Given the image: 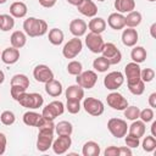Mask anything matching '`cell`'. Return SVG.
Masks as SVG:
<instances>
[{
	"label": "cell",
	"mask_w": 156,
	"mask_h": 156,
	"mask_svg": "<svg viewBox=\"0 0 156 156\" xmlns=\"http://www.w3.org/2000/svg\"><path fill=\"white\" fill-rule=\"evenodd\" d=\"M24 33L32 38L41 37L48 32V23L44 20H39L35 17H29L23 22Z\"/></svg>",
	"instance_id": "obj_1"
},
{
	"label": "cell",
	"mask_w": 156,
	"mask_h": 156,
	"mask_svg": "<svg viewBox=\"0 0 156 156\" xmlns=\"http://www.w3.org/2000/svg\"><path fill=\"white\" fill-rule=\"evenodd\" d=\"M16 101H18V104L23 107L35 110V108H39L43 106L44 98L38 93H26L24 91V93L18 95Z\"/></svg>",
	"instance_id": "obj_2"
},
{
	"label": "cell",
	"mask_w": 156,
	"mask_h": 156,
	"mask_svg": "<svg viewBox=\"0 0 156 156\" xmlns=\"http://www.w3.org/2000/svg\"><path fill=\"white\" fill-rule=\"evenodd\" d=\"M29 87V79L26 74H15L11 78V96L17 100L18 95L24 93Z\"/></svg>",
	"instance_id": "obj_3"
},
{
	"label": "cell",
	"mask_w": 156,
	"mask_h": 156,
	"mask_svg": "<svg viewBox=\"0 0 156 156\" xmlns=\"http://www.w3.org/2000/svg\"><path fill=\"white\" fill-rule=\"evenodd\" d=\"M54 141V130L51 129H40L37 139V149L40 152H45L51 147Z\"/></svg>",
	"instance_id": "obj_4"
},
{
	"label": "cell",
	"mask_w": 156,
	"mask_h": 156,
	"mask_svg": "<svg viewBox=\"0 0 156 156\" xmlns=\"http://www.w3.org/2000/svg\"><path fill=\"white\" fill-rule=\"evenodd\" d=\"M107 128L115 138L124 136L127 134V130H128L127 122L124 119H121V118H110L107 122Z\"/></svg>",
	"instance_id": "obj_5"
},
{
	"label": "cell",
	"mask_w": 156,
	"mask_h": 156,
	"mask_svg": "<svg viewBox=\"0 0 156 156\" xmlns=\"http://www.w3.org/2000/svg\"><path fill=\"white\" fill-rule=\"evenodd\" d=\"M83 49V43L79 38L74 37L72 38L71 40H68L63 49H62V55L66 57V58H74Z\"/></svg>",
	"instance_id": "obj_6"
},
{
	"label": "cell",
	"mask_w": 156,
	"mask_h": 156,
	"mask_svg": "<svg viewBox=\"0 0 156 156\" xmlns=\"http://www.w3.org/2000/svg\"><path fill=\"white\" fill-rule=\"evenodd\" d=\"M83 107L87 113L95 116V117L102 115L104 110H105L102 101L99 99H95V98H85L83 101Z\"/></svg>",
	"instance_id": "obj_7"
},
{
	"label": "cell",
	"mask_w": 156,
	"mask_h": 156,
	"mask_svg": "<svg viewBox=\"0 0 156 156\" xmlns=\"http://www.w3.org/2000/svg\"><path fill=\"white\" fill-rule=\"evenodd\" d=\"M65 111V105L61 102V101H52L50 104H48L44 108H43V112H41V116L46 119H50V121H54L56 117H58L60 115H62Z\"/></svg>",
	"instance_id": "obj_8"
},
{
	"label": "cell",
	"mask_w": 156,
	"mask_h": 156,
	"mask_svg": "<svg viewBox=\"0 0 156 156\" xmlns=\"http://www.w3.org/2000/svg\"><path fill=\"white\" fill-rule=\"evenodd\" d=\"M102 56L108 61L110 65H117L121 62L122 60V54L121 51L117 49V46L112 43H107L104 45L102 51H101Z\"/></svg>",
	"instance_id": "obj_9"
},
{
	"label": "cell",
	"mask_w": 156,
	"mask_h": 156,
	"mask_svg": "<svg viewBox=\"0 0 156 156\" xmlns=\"http://www.w3.org/2000/svg\"><path fill=\"white\" fill-rule=\"evenodd\" d=\"M77 84L80 85L83 89H91L98 82V74L94 71H82L78 76H76Z\"/></svg>",
	"instance_id": "obj_10"
},
{
	"label": "cell",
	"mask_w": 156,
	"mask_h": 156,
	"mask_svg": "<svg viewBox=\"0 0 156 156\" xmlns=\"http://www.w3.org/2000/svg\"><path fill=\"white\" fill-rule=\"evenodd\" d=\"M85 45L88 46V49L94 52V54H99L102 51V48L105 45L104 39L101 37V34H96V33H88V35L85 37Z\"/></svg>",
	"instance_id": "obj_11"
},
{
	"label": "cell",
	"mask_w": 156,
	"mask_h": 156,
	"mask_svg": "<svg viewBox=\"0 0 156 156\" xmlns=\"http://www.w3.org/2000/svg\"><path fill=\"white\" fill-rule=\"evenodd\" d=\"M124 82V76L118 72V71H113L107 73V76L104 78V85L108 89V90H116L118 89Z\"/></svg>",
	"instance_id": "obj_12"
},
{
	"label": "cell",
	"mask_w": 156,
	"mask_h": 156,
	"mask_svg": "<svg viewBox=\"0 0 156 156\" xmlns=\"http://www.w3.org/2000/svg\"><path fill=\"white\" fill-rule=\"evenodd\" d=\"M33 77L39 83H46V82L54 79V73H52L51 68H49V66L38 65L33 69Z\"/></svg>",
	"instance_id": "obj_13"
},
{
	"label": "cell",
	"mask_w": 156,
	"mask_h": 156,
	"mask_svg": "<svg viewBox=\"0 0 156 156\" xmlns=\"http://www.w3.org/2000/svg\"><path fill=\"white\" fill-rule=\"evenodd\" d=\"M71 145H72L71 135H58V138L52 141L51 147L56 155H62L68 151Z\"/></svg>",
	"instance_id": "obj_14"
},
{
	"label": "cell",
	"mask_w": 156,
	"mask_h": 156,
	"mask_svg": "<svg viewBox=\"0 0 156 156\" xmlns=\"http://www.w3.org/2000/svg\"><path fill=\"white\" fill-rule=\"evenodd\" d=\"M107 100V105L110 107H112L113 110H118V111H123L127 106H128V100L119 93H111L107 95L106 98Z\"/></svg>",
	"instance_id": "obj_15"
},
{
	"label": "cell",
	"mask_w": 156,
	"mask_h": 156,
	"mask_svg": "<svg viewBox=\"0 0 156 156\" xmlns=\"http://www.w3.org/2000/svg\"><path fill=\"white\" fill-rule=\"evenodd\" d=\"M140 66L136 62H129L124 67V73L127 77V84H134L138 80H140Z\"/></svg>",
	"instance_id": "obj_16"
},
{
	"label": "cell",
	"mask_w": 156,
	"mask_h": 156,
	"mask_svg": "<svg viewBox=\"0 0 156 156\" xmlns=\"http://www.w3.org/2000/svg\"><path fill=\"white\" fill-rule=\"evenodd\" d=\"M77 7L78 11L87 17H95L98 13V6L93 0H83Z\"/></svg>",
	"instance_id": "obj_17"
},
{
	"label": "cell",
	"mask_w": 156,
	"mask_h": 156,
	"mask_svg": "<svg viewBox=\"0 0 156 156\" xmlns=\"http://www.w3.org/2000/svg\"><path fill=\"white\" fill-rule=\"evenodd\" d=\"M20 60V50L11 46V48H6L2 52H1V61L6 65H13Z\"/></svg>",
	"instance_id": "obj_18"
},
{
	"label": "cell",
	"mask_w": 156,
	"mask_h": 156,
	"mask_svg": "<svg viewBox=\"0 0 156 156\" xmlns=\"http://www.w3.org/2000/svg\"><path fill=\"white\" fill-rule=\"evenodd\" d=\"M87 29H88V24L80 18H74L69 23V32L77 38L84 35Z\"/></svg>",
	"instance_id": "obj_19"
},
{
	"label": "cell",
	"mask_w": 156,
	"mask_h": 156,
	"mask_svg": "<svg viewBox=\"0 0 156 156\" xmlns=\"http://www.w3.org/2000/svg\"><path fill=\"white\" fill-rule=\"evenodd\" d=\"M107 24L115 29V30H119V29H123L126 27V18L122 13L119 12H113L108 16L107 18Z\"/></svg>",
	"instance_id": "obj_20"
},
{
	"label": "cell",
	"mask_w": 156,
	"mask_h": 156,
	"mask_svg": "<svg viewBox=\"0 0 156 156\" xmlns=\"http://www.w3.org/2000/svg\"><path fill=\"white\" fill-rule=\"evenodd\" d=\"M138 40H139V34H138L136 29L127 28V29L123 30V33H122V43H123V45L132 48V46H134L136 44Z\"/></svg>",
	"instance_id": "obj_21"
},
{
	"label": "cell",
	"mask_w": 156,
	"mask_h": 156,
	"mask_svg": "<svg viewBox=\"0 0 156 156\" xmlns=\"http://www.w3.org/2000/svg\"><path fill=\"white\" fill-rule=\"evenodd\" d=\"M65 95H66L67 100H78V101H80L84 98V89L78 84L77 85H69L66 89Z\"/></svg>",
	"instance_id": "obj_22"
},
{
	"label": "cell",
	"mask_w": 156,
	"mask_h": 156,
	"mask_svg": "<svg viewBox=\"0 0 156 156\" xmlns=\"http://www.w3.org/2000/svg\"><path fill=\"white\" fill-rule=\"evenodd\" d=\"M10 15L13 18H22L27 15V5L22 1H15L10 6Z\"/></svg>",
	"instance_id": "obj_23"
},
{
	"label": "cell",
	"mask_w": 156,
	"mask_h": 156,
	"mask_svg": "<svg viewBox=\"0 0 156 156\" xmlns=\"http://www.w3.org/2000/svg\"><path fill=\"white\" fill-rule=\"evenodd\" d=\"M45 91L50 96L57 98L62 94V84L56 79H51V80L45 83Z\"/></svg>",
	"instance_id": "obj_24"
},
{
	"label": "cell",
	"mask_w": 156,
	"mask_h": 156,
	"mask_svg": "<svg viewBox=\"0 0 156 156\" xmlns=\"http://www.w3.org/2000/svg\"><path fill=\"white\" fill-rule=\"evenodd\" d=\"M88 28L90 29L91 33H96V34H101L105 29H106V22L104 18L101 17H93L89 23H88Z\"/></svg>",
	"instance_id": "obj_25"
},
{
	"label": "cell",
	"mask_w": 156,
	"mask_h": 156,
	"mask_svg": "<svg viewBox=\"0 0 156 156\" xmlns=\"http://www.w3.org/2000/svg\"><path fill=\"white\" fill-rule=\"evenodd\" d=\"M145 129H146V127H145V123L143 122V121H138V119H135V121H133V123L128 127V134H130V135H134V136H136V138H141V136H144V134H145Z\"/></svg>",
	"instance_id": "obj_26"
},
{
	"label": "cell",
	"mask_w": 156,
	"mask_h": 156,
	"mask_svg": "<svg viewBox=\"0 0 156 156\" xmlns=\"http://www.w3.org/2000/svg\"><path fill=\"white\" fill-rule=\"evenodd\" d=\"M10 41H11V45L16 49H21L26 45L27 43V35L26 33L21 32V30H15L12 34H11V38H10Z\"/></svg>",
	"instance_id": "obj_27"
},
{
	"label": "cell",
	"mask_w": 156,
	"mask_h": 156,
	"mask_svg": "<svg viewBox=\"0 0 156 156\" xmlns=\"http://www.w3.org/2000/svg\"><path fill=\"white\" fill-rule=\"evenodd\" d=\"M115 9L119 13H128L135 9L134 0H115Z\"/></svg>",
	"instance_id": "obj_28"
},
{
	"label": "cell",
	"mask_w": 156,
	"mask_h": 156,
	"mask_svg": "<svg viewBox=\"0 0 156 156\" xmlns=\"http://www.w3.org/2000/svg\"><path fill=\"white\" fill-rule=\"evenodd\" d=\"M100 145L93 140L90 141H87L84 145H83V149H82V154L84 156H99L100 155Z\"/></svg>",
	"instance_id": "obj_29"
},
{
	"label": "cell",
	"mask_w": 156,
	"mask_h": 156,
	"mask_svg": "<svg viewBox=\"0 0 156 156\" xmlns=\"http://www.w3.org/2000/svg\"><path fill=\"white\" fill-rule=\"evenodd\" d=\"M124 18H126V26L128 28H135L141 23V13L134 10L128 12V15L124 16Z\"/></svg>",
	"instance_id": "obj_30"
},
{
	"label": "cell",
	"mask_w": 156,
	"mask_h": 156,
	"mask_svg": "<svg viewBox=\"0 0 156 156\" xmlns=\"http://www.w3.org/2000/svg\"><path fill=\"white\" fill-rule=\"evenodd\" d=\"M41 115L34 112V111H27L24 115H23V122L24 124L29 126V127H37L39 121L41 119Z\"/></svg>",
	"instance_id": "obj_31"
},
{
	"label": "cell",
	"mask_w": 156,
	"mask_h": 156,
	"mask_svg": "<svg viewBox=\"0 0 156 156\" xmlns=\"http://www.w3.org/2000/svg\"><path fill=\"white\" fill-rule=\"evenodd\" d=\"M55 132L57 135H71L73 132V126L68 121H61L55 124Z\"/></svg>",
	"instance_id": "obj_32"
},
{
	"label": "cell",
	"mask_w": 156,
	"mask_h": 156,
	"mask_svg": "<svg viewBox=\"0 0 156 156\" xmlns=\"http://www.w3.org/2000/svg\"><path fill=\"white\" fill-rule=\"evenodd\" d=\"M146 50L143 48V46H135L134 49H132V52H130V57L133 60V62H136V63H141L146 60Z\"/></svg>",
	"instance_id": "obj_33"
},
{
	"label": "cell",
	"mask_w": 156,
	"mask_h": 156,
	"mask_svg": "<svg viewBox=\"0 0 156 156\" xmlns=\"http://www.w3.org/2000/svg\"><path fill=\"white\" fill-rule=\"evenodd\" d=\"M63 38H65V34L61 29L52 28V29L49 30V41L52 45H60L63 41Z\"/></svg>",
	"instance_id": "obj_34"
},
{
	"label": "cell",
	"mask_w": 156,
	"mask_h": 156,
	"mask_svg": "<svg viewBox=\"0 0 156 156\" xmlns=\"http://www.w3.org/2000/svg\"><path fill=\"white\" fill-rule=\"evenodd\" d=\"M93 67H94L98 72H106V71L108 69V67H110V63H108V61H107L104 56H100V57H98V58L94 60Z\"/></svg>",
	"instance_id": "obj_35"
},
{
	"label": "cell",
	"mask_w": 156,
	"mask_h": 156,
	"mask_svg": "<svg viewBox=\"0 0 156 156\" xmlns=\"http://www.w3.org/2000/svg\"><path fill=\"white\" fill-rule=\"evenodd\" d=\"M141 145H143V150L144 151L152 152L156 149V139H155V136H152V135L145 136L144 140H143V143H141Z\"/></svg>",
	"instance_id": "obj_36"
},
{
	"label": "cell",
	"mask_w": 156,
	"mask_h": 156,
	"mask_svg": "<svg viewBox=\"0 0 156 156\" xmlns=\"http://www.w3.org/2000/svg\"><path fill=\"white\" fill-rule=\"evenodd\" d=\"M123 111H124V117H126L127 119L135 121V119L139 118V112H140V110H139V107H136V106H127Z\"/></svg>",
	"instance_id": "obj_37"
},
{
	"label": "cell",
	"mask_w": 156,
	"mask_h": 156,
	"mask_svg": "<svg viewBox=\"0 0 156 156\" xmlns=\"http://www.w3.org/2000/svg\"><path fill=\"white\" fill-rule=\"evenodd\" d=\"M83 71V66L79 61H71L68 65H67V72L72 76H78L80 72Z\"/></svg>",
	"instance_id": "obj_38"
},
{
	"label": "cell",
	"mask_w": 156,
	"mask_h": 156,
	"mask_svg": "<svg viewBox=\"0 0 156 156\" xmlns=\"http://www.w3.org/2000/svg\"><path fill=\"white\" fill-rule=\"evenodd\" d=\"M128 89H129V91L133 95H141L144 93V90H145V83L140 79V80H138L134 84H129L128 85Z\"/></svg>",
	"instance_id": "obj_39"
},
{
	"label": "cell",
	"mask_w": 156,
	"mask_h": 156,
	"mask_svg": "<svg viewBox=\"0 0 156 156\" xmlns=\"http://www.w3.org/2000/svg\"><path fill=\"white\" fill-rule=\"evenodd\" d=\"M0 121L2 124L5 126H11L15 123L16 121V117H15V113L12 111H4L1 115H0Z\"/></svg>",
	"instance_id": "obj_40"
},
{
	"label": "cell",
	"mask_w": 156,
	"mask_h": 156,
	"mask_svg": "<svg viewBox=\"0 0 156 156\" xmlns=\"http://www.w3.org/2000/svg\"><path fill=\"white\" fill-rule=\"evenodd\" d=\"M15 26V20L11 15H4V21H2V26H1V30L2 32H9L10 29H12Z\"/></svg>",
	"instance_id": "obj_41"
},
{
	"label": "cell",
	"mask_w": 156,
	"mask_h": 156,
	"mask_svg": "<svg viewBox=\"0 0 156 156\" xmlns=\"http://www.w3.org/2000/svg\"><path fill=\"white\" fill-rule=\"evenodd\" d=\"M140 78L144 83H149L155 78V71L152 68H144L140 69Z\"/></svg>",
	"instance_id": "obj_42"
},
{
	"label": "cell",
	"mask_w": 156,
	"mask_h": 156,
	"mask_svg": "<svg viewBox=\"0 0 156 156\" xmlns=\"http://www.w3.org/2000/svg\"><path fill=\"white\" fill-rule=\"evenodd\" d=\"M66 108L69 113L76 115L80 111V101H78V100H67Z\"/></svg>",
	"instance_id": "obj_43"
},
{
	"label": "cell",
	"mask_w": 156,
	"mask_h": 156,
	"mask_svg": "<svg viewBox=\"0 0 156 156\" xmlns=\"http://www.w3.org/2000/svg\"><path fill=\"white\" fill-rule=\"evenodd\" d=\"M139 118L144 123H149L154 119V110L152 108H144L139 112Z\"/></svg>",
	"instance_id": "obj_44"
},
{
	"label": "cell",
	"mask_w": 156,
	"mask_h": 156,
	"mask_svg": "<svg viewBox=\"0 0 156 156\" xmlns=\"http://www.w3.org/2000/svg\"><path fill=\"white\" fill-rule=\"evenodd\" d=\"M124 136H126L124 141H126V145H127L128 147L133 149V147H138V146H139V144H140L139 138H136V136H134V135H130V134H128V135L126 134Z\"/></svg>",
	"instance_id": "obj_45"
},
{
	"label": "cell",
	"mask_w": 156,
	"mask_h": 156,
	"mask_svg": "<svg viewBox=\"0 0 156 156\" xmlns=\"http://www.w3.org/2000/svg\"><path fill=\"white\" fill-rule=\"evenodd\" d=\"M105 156H118V147L117 146H108L104 151Z\"/></svg>",
	"instance_id": "obj_46"
},
{
	"label": "cell",
	"mask_w": 156,
	"mask_h": 156,
	"mask_svg": "<svg viewBox=\"0 0 156 156\" xmlns=\"http://www.w3.org/2000/svg\"><path fill=\"white\" fill-rule=\"evenodd\" d=\"M6 143H7V140H6L5 134L0 132V155H2L5 152V150H6Z\"/></svg>",
	"instance_id": "obj_47"
},
{
	"label": "cell",
	"mask_w": 156,
	"mask_h": 156,
	"mask_svg": "<svg viewBox=\"0 0 156 156\" xmlns=\"http://www.w3.org/2000/svg\"><path fill=\"white\" fill-rule=\"evenodd\" d=\"M132 155V150L128 146L124 147H118V156H130Z\"/></svg>",
	"instance_id": "obj_48"
},
{
	"label": "cell",
	"mask_w": 156,
	"mask_h": 156,
	"mask_svg": "<svg viewBox=\"0 0 156 156\" xmlns=\"http://www.w3.org/2000/svg\"><path fill=\"white\" fill-rule=\"evenodd\" d=\"M38 1L43 7H46V9H50V7L55 6V4H56L55 0H38Z\"/></svg>",
	"instance_id": "obj_49"
},
{
	"label": "cell",
	"mask_w": 156,
	"mask_h": 156,
	"mask_svg": "<svg viewBox=\"0 0 156 156\" xmlns=\"http://www.w3.org/2000/svg\"><path fill=\"white\" fill-rule=\"evenodd\" d=\"M149 105L155 108L156 107V93H152L150 96H149Z\"/></svg>",
	"instance_id": "obj_50"
},
{
	"label": "cell",
	"mask_w": 156,
	"mask_h": 156,
	"mask_svg": "<svg viewBox=\"0 0 156 156\" xmlns=\"http://www.w3.org/2000/svg\"><path fill=\"white\" fill-rule=\"evenodd\" d=\"M151 134L152 136H156V121H154L151 124Z\"/></svg>",
	"instance_id": "obj_51"
},
{
	"label": "cell",
	"mask_w": 156,
	"mask_h": 156,
	"mask_svg": "<svg viewBox=\"0 0 156 156\" xmlns=\"http://www.w3.org/2000/svg\"><path fill=\"white\" fill-rule=\"evenodd\" d=\"M155 29H156V23H154V24L151 26V28H150V34H151L152 38L156 37V34H155Z\"/></svg>",
	"instance_id": "obj_52"
},
{
	"label": "cell",
	"mask_w": 156,
	"mask_h": 156,
	"mask_svg": "<svg viewBox=\"0 0 156 156\" xmlns=\"http://www.w3.org/2000/svg\"><path fill=\"white\" fill-rule=\"evenodd\" d=\"M67 1H68V2L71 4V5H74V6H78V5H79V4H80V2L83 1V0H67Z\"/></svg>",
	"instance_id": "obj_53"
},
{
	"label": "cell",
	"mask_w": 156,
	"mask_h": 156,
	"mask_svg": "<svg viewBox=\"0 0 156 156\" xmlns=\"http://www.w3.org/2000/svg\"><path fill=\"white\" fill-rule=\"evenodd\" d=\"M4 80H5V74H4V72L0 69V84H2Z\"/></svg>",
	"instance_id": "obj_54"
},
{
	"label": "cell",
	"mask_w": 156,
	"mask_h": 156,
	"mask_svg": "<svg viewBox=\"0 0 156 156\" xmlns=\"http://www.w3.org/2000/svg\"><path fill=\"white\" fill-rule=\"evenodd\" d=\"M2 21H4V15H0V28L2 26Z\"/></svg>",
	"instance_id": "obj_55"
},
{
	"label": "cell",
	"mask_w": 156,
	"mask_h": 156,
	"mask_svg": "<svg viewBox=\"0 0 156 156\" xmlns=\"http://www.w3.org/2000/svg\"><path fill=\"white\" fill-rule=\"evenodd\" d=\"M7 0H0V4H5Z\"/></svg>",
	"instance_id": "obj_56"
},
{
	"label": "cell",
	"mask_w": 156,
	"mask_h": 156,
	"mask_svg": "<svg viewBox=\"0 0 156 156\" xmlns=\"http://www.w3.org/2000/svg\"><path fill=\"white\" fill-rule=\"evenodd\" d=\"M149 1H150V2H154V1H156V0H149Z\"/></svg>",
	"instance_id": "obj_57"
},
{
	"label": "cell",
	"mask_w": 156,
	"mask_h": 156,
	"mask_svg": "<svg viewBox=\"0 0 156 156\" xmlns=\"http://www.w3.org/2000/svg\"><path fill=\"white\" fill-rule=\"evenodd\" d=\"M98 1H104V0H98Z\"/></svg>",
	"instance_id": "obj_58"
},
{
	"label": "cell",
	"mask_w": 156,
	"mask_h": 156,
	"mask_svg": "<svg viewBox=\"0 0 156 156\" xmlns=\"http://www.w3.org/2000/svg\"><path fill=\"white\" fill-rule=\"evenodd\" d=\"M0 56H1V54H0Z\"/></svg>",
	"instance_id": "obj_59"
},
{
	"label": "cell",
	"mask_w": 156,
	"mask_h": 156,
	"mask_svg": "<svg viewBox=\"0 0 156 156\" xmlns=\"http://www.w3.org/2000/svg\"><path fill=\"white\" fill-rule=\"evenodd\" d=\"M55 1H57V0H55Z\"/></svg>",
	"instance_id": "obj_60"
}]
</instances>
